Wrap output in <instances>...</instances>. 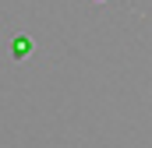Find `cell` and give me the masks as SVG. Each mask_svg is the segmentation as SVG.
<instances>
[{
  "label": "cell",
  "instance_id": "6da1fadb",
  "mask_svg": "<svg viewBox=\"0 0 152 148\" xmlns=\"http://www.w3.org/2000/svg\"><path fill=\"white\" fill-rule=\"evenodd\" d=\"M11 53H14L18 60H21V57H28V53H32V39H28V36H18L14 42H11Z\"/></svg>",
  "mask_w": 152,
  "mask_h": 148
}]
</instances>
